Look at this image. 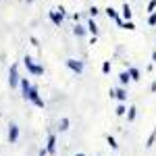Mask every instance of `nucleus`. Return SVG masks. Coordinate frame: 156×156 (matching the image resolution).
<instances>
[{"instance_id": "nucleus-23", "label": "nucleus", "mask_w": 156, "mask_h": 156, "mask_svg": "<svg viewBox=\"0 0 156 156\" xmlns=\"http://www.w3.org/2000/svg\"><path fill=\"white\" fill-rule=\"evenodd\" d=\"M98 12H100V9H98L96 4H92V6H90V17H92V19H94V17H96Z\"/></svg>"}, {"instance_id": "nucleus-6", "label": "nucleus", "mask_w": 156, "mask_h": 156, "mask_svg": "<svg viewBox=\"0 0 156 156\" xmlns=\"http://www.w3.org/2000/svg\"><path fill=\"white\" fill-rule=\"evenodd\" d=\"M19 125L17 123H11L9 125V144H17V140H19Z\"/></svg>"}, {"instance_id": "nucleus-29", "label": "nucleus", "mask_w": 156, "mask_h": 156, "mask_svg": "<svg viewBox=\"0 0 156 156\" xmlns=\"http://www.w3.org/2000/svg\"><path fill=\"white\" fill-rule=\"evenodd\" d=\"M150 92H156V81H152V85H150Z\"/></svg>"}, {"instance_id": "nucleus-1", "label": "nucleus", "mask_w": 156, "mask_h": 156, "mask_svg": "<svg viewBox=\"0 0 156 156\" xmlns=\"http://www.w3.org/2000/svg\"><path fill=\"white\" fill-rule=\"evenodd\" d=\"M23 98H25V100H29V102H31L34 106H37V108H44V106H46V104H44V100L40 98V90H37V85H34V83H31V87L27 90V94H25Z\"/></svg>"}, {"instance_id": "nucleus-31", "label": "nucleus", "mask_w": 156, "mask_h": 156, "mask_svg": "<svg viewBox=\"0 0 156 156\" xmlns=\"http://www.w3.org/2000/svg\"><path fill=\"white\" fill-rule=\"evenodd\" d=\"M75 156H85V154H83V152H79V154H75Z\"/></svg>"}, {"instance_id": "nucleus-30", "label": "nucleus", "mask_w": 156, "mask_h": 156, "mask_svg": "<svg viewBox=\"0 0 156 156\" xmlns=\"http://www.w3.org/2000/svg\"><path fill=\"white\" fill-rule=\"evenodd\" d=\"M152 62H156V50H152Z\"/></svg>"}, {"instance_id": "nucleus-7", "label": "nucleus", "mask_w": 156, "mask_h": 156, "mask_svg": "<svg viewBox=\"0 0 156 156\" xmlns=\"http://www.w3.org/2000/svg\"><path fill=\"white\" fill-rule=\"evenodd\" d=\"M46 150H48V154H56V135H54V133H48Z\"/></svg>"}, {"instance_id": "nucleus-14", "label": "nucleus", "mask_w": 156, "mask_h": 156, "mask_svg": "<svg viewBox=\"0 0 156 156\" xmlns=\"http://www.w3.org/2000/svg\"><path fill=\"white\" fill-rule=\"evenodd\" d=\"M119 81H121V85H123V87H125V85H129V83H131V77H129V73L123 71V73L119 75Z\"/></svg>"}, {"instance_id": "nucleus-2", "label": "nucleus", "mask_w": 156, "mask_h": 156, "mask_svg": "<svg viewBox=\"0 0 156 156\" xmlns=\"http://www.w3.org/2000/svg\"><path fill=\"white\" fill-rule=\"evenodd\" d=\"M23 65H25V69H27V71L31 73V75H36V77L44 75V67H42V65H37V62H36L34 58H31L29 54H27V56L23 58Z\"/></svg>"}, {"instance_id": "nucleus-13", "label": "nucleus", "mask_w": 156, "mask_h": 156, "mask_svg": "<svg viewBox=\"0 0 156 156\" xmlns=\"http://www.w3.org/2000/svg\"><path fill=\"white\" fill-rule=\"evenodd\" d=\"M19 87H21V96H25V94H27V90L31 87L29 79H27V77H21V79H19Z\"/></svg>"}, {"instance_id": "nucleus-18", "label": "nucleus", "mask_w": 156, "mask_h": 156, "mask_svg": "<svg viewBox=\"0 0 156 156\" xmlns=\"http://www.w3.org/2000/svg\"><path fill=\"white\" fill-rule=\"evenodd\" d=\"M106 144L112 148V150H119V144H117V140L112 137V135H106Z\"/></svg>"}, {"instance_id": "nucleus-12", "label": "nucleus", "mask_w": 156, "mask_h": 156, "mask_svg": "<svg viewBox=\"0 0 156 156\" xmlns=\"http://www.w3.org/2000/svg\"><path fill=\"white\" fill-rule=\"evenodd\" d=\"M127 73H129L131 81H140V77H142V73H140L137 67H127Z\"/></svg>"}, {"instance_id": "nucleus-20", "label": "nucleus", "mask_w": 156, "mask_h": 156, "mask_svg": "<svg viewBox=\"0 0 156 156\" xmlns=\"http://www.w3.org/2000/svg\"><path fill=\"white\" fill-rule=\"evenodd\" d=\"M154 142H156V129L150 133V137H148V142H146V148H152V146H154Z\"/></svg>"}, {"instance_id": "nucleus-4", "label": "nucleus", "mask_w": 156, "mask_h": 156, "mask_svg": "<svg viewBox=\"0 0 156 156\" xmlns=\"http://www.w3.org/2000/svg\"><path fill=\"white\" fill-rule=\"evenodd\" d=\"M19 65H11V69H9V85H11V90L15 87H19Z\"/></svg>"}, {"instance_id": "nucleus-33", "label": "nucleus", "mask_w": 156, "mask_h": 156, "mask_svg": "<svg viewBox=\"0 0 156 156\" xmlns=\"http://www.w3.org/2000/svg\"><path fill=\"white\" fill-rule=\"evenodd\" d=\"M154 12H156V11H154Z\"/></svg>"}, {"instance_id": "nucleus-22", "label": "nucleus", "mask_w": 156, "mask_h": 156, "mask_svg": "<svg viewBox=\"0 0 156 156\" xmlns=\"http://www.w3.org/2000/svg\"><path fill=\"white\" fill-rule=\"evenodd\" d=\"M123 29H129V31H133L135 29V25H133V21H123V25H121Z\"/></svg>"}, {"instance_id": "nucleus-15", "label": "nucleus", "mask_w": 156, "mask_h": 156, "mask_svg": "<svg viewBox=\"0 0 156 156\" xmlns=\"http://www.w3.org/2000/svg\"><path fill=\"white\" fill-rule=\"evenodd\" d=\"M104 12H106V17L108 19H112V21H115V19H119L121 15L117 11H115V9H112V6H106V9H104Z\"/></svg>"}, {"instance_id": "nucleus-25", "label": "nucleus", "mask_w": 156, "mask_h": 156, "mask_svg": "<svg viewBox=\"0 0 156 156\" xmlns=\"http://www.w3.org/2000/svg\"><path fill=\"white\" fill-rule=\"evenodd\" d=\"M148 23L156 27V12H150V17H148Z\"/></svg>"}, {"instance_id": "nucleus-11", "label": "nucleus", "mask_w": 156, "mask_h": 156, "mask_svg": "<svg viewBox=\"0 0 156 156\" xmlns=\"http://www.w3.org/2000/svg\"><path fill=\"white\" fill-rule=\"evenodd\" d=\"M121 19H125V21H131V6L125 2L123 4V9H121Z\"/></svg>"}, {"instance_id": "nucleus-32", "label": "nucleus", "mask_w": 156, "mask_h": 156, "mask_svg": "<svg viewBox=\"0 0 156 156\" xmlns=\"http://www.w3.org/2000/svg\"><path fill=\"white\" fill-rule=\"evenodd\" d=\"M25 2H27V4H31V2H34V0H25Z\"/></svg>"}, {"instance_id": "nucleus-24", "label": "nucleus", "mask_w": 156, "mask_h": 156, "mask_svg": "<svg viewBox=\"0 0 156 156\" xmlns=\"http://www.w3.org/2000/svg\"><path fill=\"white\" fill-rule=\"evenodd\" d=\"M156 11V0H150L148 2V12H154Z\"/></svg>"}, {"instance_id": "nucleus-5", "label": "nucleus", "mask_w": 156, "mask_h": 156, "mask_svg": "<svg viewBox=\"0 0 156 156\" xmlns=\"http://www.w3.org/2000/svg\"><path fill=\"white\" fill-rule=\"evenodd\" d=\"M108 96H110V98H117L119 102H127V90H125L123 85L117 87V90H112V87H110V90H108Z\"/></svg>"}, {"instance_id": "nucleus-9", "label": "nucleus", "mask_w": 156, "mask_h": 156, "mask_svg": "<svg viewBox=\"0 0 156 156\" xmlns=\"http://www.w3.org/2000/svg\"><path fill=\"white\" fill-rule=\"evenodd\" d=\"M85 29H87V34H92V36H98V25H96V21L90 17L87 19V25H85Z\"/></svg>"}, {"instance_id": "nucleus-27", "label": "nucleus", "mask_w": 156, "mask_h": 156, "mask_svg": "<svg viewBox=\"0 0 156 156\" xmlns=\"http://www.w3.org/2000/svg\"><path fill=\"white\" fill-rule=\"evenodd\" d=\"M37 154H40V156H48V150H46V148H40Z\"/></svg>"}, {"instance_id": "nucleus-3", "label": "nucleus", "mask_w": 156, "mask_h": 156, "mask_svg": "<svg viewBox=\"0 0 156 156\" xmlns=\"http://www.w3.org/2000/svg\"><path fill=\"white\" fill-rule=\"evenodd\" d=\"M65 65H67V69H71L75 75H81L85 71V65L83 60H77V58H67L65 60Z\"/></svg>"}, {"instance_id": "nucleus-8", "label": "nucleus", "mask_w": 156, "mask_h": 156, "mask_svg": "<svg viewBox=\"0 0 156 156\" xmlns=\"http://www.w3.org/2000/svg\"><path fill=\"white\" fill-rule=\"evenodd\" d=\"M48 17H50V21L56 25V27H60V23H62V17H60V12L56 11V9H54V11H50V12H48Z\"/></svg>"}, {"instance_id": "nucleus-28", "label": "nucleus", "mask_w": 156, "mask_h": 156, "mask_svg": "<svg viewBox=\"0 0 156 156\" xmlns=\"http://www.w3.org/2000/svg\"><path fill=\"white\" fill-rule=\"evenodd\" d=\"M56 11L60 12V17H62V19H65V15H67V12H65V9H62V6H58V9H56Z\"/></svg>"}, {"instance_id": "nucleus-10", "label": "nucleus", "mask_w": 156, "mask_h": 156, "mask_svg": "<svg viewBox=\"0 0 156 156\" xmlns=\"http://www.w3.org/2000/svg\"><path fill=\"white\" fill-rule=\"evenodd\" d=\"M73 36H75V37H85V36H87V29H85L83 25L77 23L75 27H73Z\"/></svg>"}, {"instance_id": "nucleus-21", "label": "nucleus", "mask_w": 156, "mask_h": 156, "mask_svg": "<svg viewBox=\"0 0 156 156\" xmlns=\"http://www.w3.org/2000/svg\"><path fill=\"white\" fill-rule=\"evenodd\" d=\"M110 69H112L110 60H104V62H102V73H104V75H108V73H110Z\"/></svg>"}, {"instance_id": "nucleus-16", "label": "nucleus", "mask_w": 156, "mask_h": 156, "mask_svg": "<svg viewBox=\"0 0 156 156\" xmlns=\"http://www.w3.org/2000/svg\"><path fill=\"white\" fill-rule=\"evenodd\" d=\"M135 117H137V108H135V106H129V108H127V121H129V123H133V121H135Z\"/></svg>"}, {"instance_id": "nucleus-19", "label": "nucleus", "mask_w": 156, "mask_h": 156, "mask_svg": "<svg viewBox=\"0 0 156 156\" xmlns=\"http://www.w3.org/2000/svg\"><path fill=\"white\" fill-rule=\"evenodd\" d=\"M125 112H127V108H125V102H121L119 106L115 108V115H119V117H123Z\"/></svg>"}, {"instance_id": "nucleus-17", "label": "nucleus", "mask_w": 156, "mask_h": 156, "mask_svg": "<svg viewBox=\"0 0 156 156\" xmlns=\"http://www.w3.org/2000/svg\"><path fill=\"white\" fill-rule=\"evenodd\" d=\"M58 129L60 131H67V129H69V119H67V117H62V119L58 121Z\"/></svg>"}, {"instance_id": "nucleus-26", "label": "nucleus", "mask_w": 156, "mask_h": 156, "mask_svg": "<svg viewBox=\"0 0 156 156\" xmlns=\"http://www.w3.org/2000/svg\"><path fill=\"white\" fill-rule=\"evenodd\" d=\"M29 42H31V44H34V46H36V48H40V42H37V37H29Z\"/></svg>"}]
</instances>
